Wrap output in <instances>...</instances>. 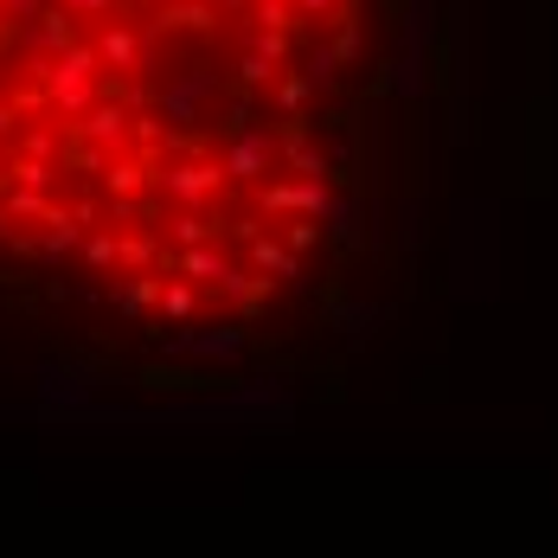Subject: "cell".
I'll use <instances>...</instances> for the list:
<instances>
[{
	"label": "cell",
	"mask_w": 558,
	"mask_h": 558,
	"mask_svg": "<svg viewBox=\"0 0 558 558\" xmlns=\"http://www.w3.org/2000/svg\"><path fill=\"white\" fill-rule=\"evenodd\" d=\"M33 13H39V0H0V64L13 58V46H20V39H26Z\"/></svg>",
	"instance_id": "7a4b0ae2"
},
{
	"label": "cell",
	"mask_w": 558,
	"mask_h": 558,
	"mask_svg": "<svg viewBox=\"0 0 558 558\" xmlns=\"http://www.w3.org/2000/svg\"><path fill=\"white\" fill-rule=\"evenodd\" d=\"M366 0H39L0 64V251L148 335L257 328L335 231Z\"/></svg>",
	"instance_id": "6da1fadb"
}]
</instances>
